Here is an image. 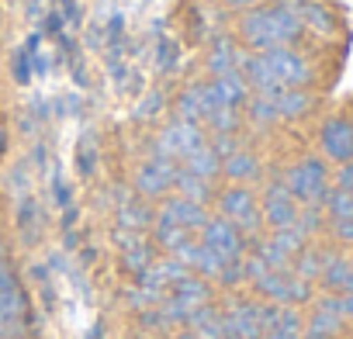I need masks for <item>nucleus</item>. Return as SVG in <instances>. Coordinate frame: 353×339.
I'll use <instances>...</instances> for the list:
<instances>
[{
  "label": "nucleus",
  "mask_w": 353,
  "mask_h": 339,
  "mask_svg": "<svg viewBox=\"0 0 353 339\" xmlns=\"http://www.w3.org/2000/svg\"><path fill=\"white\" fill-rule=\"evenodd\" d=\"M243 39L250 49L256 52H267V49H284L291 45L298 35H301V21L294 18V11L284 4H267V8H253L243 25H239Z\"/></svg>",
  "instance_id": "f257e3e1"
},
{
  "label": "nucleus",
  "mask_w": 353,
  "mask_h": 339,
  "mask_svg": "<svg viewBox=\"0 0 353 339\" xmlns=\"http://www.w3.org/2000/svg\"><path fill=\"white\" fill-rule=\"evenodd\" d=\"M284 187H288V191H291V198H294L298 205H305V208L322 205V201H325V194H329V174H325V163H322V159H315V156H308V159L294 163V166L288 170V177H284Z\"/></svg>",
  "instance_id": "f03ea898"
},
{
  "label": "nucleus",
  "mask_w": 353,
  "mask_h": 339,
  "mask_svg": "<svg viewBox=\"0 0 353 339\" xmlns=\"http://www.w3.org/2000/svg\"><path fill=\"white\" fill-rule=\"evenodd\" d=\"M205 305H208V287H205V280L184 277V280H176L173 291L159 301V318H163V322H191L194 311H201Z\"/></svg>",
  "instance_id": "7ed1b4c3"
},
{
  "label": "nucleus",
  "mask_w": 353,
  "mask_h": 339,
  "mask_svg": "<svg viewBox=\"0 0 353 339\" xmlns=\"http://www.w3.org/2000/svg\"><path fill=\"white\" fill-rule=\"evenodd\" d=\"M205 145V135L198 128V121H184L176 118L170 121L163 132H159V142H156V156H166V159H188L194 149Z\"/></svg>",
  "instance_id": "20e7f679"
},
{
  "label": "nucleus",
  "mask_w": 353,
  "mask_h": 339,
  "mask_svg": "<svg viewBox=\"0 0 353 339\" xmlns=\"http://www.w3.org/2000/svg\"><path fill=\"white\" fill-rule=\"evenodd\" d=\"M274 315H277V308L236 305V308L225 311V339H263Z\"/></svg>",
  "instance_id": "39448f33"
},
{
  "label": "nucleus",
  "mask_w": 353,
  "mask_h": 339,
  "mask_svg": "<svg viewBox=\"0 0 353 339\" xmlns=\"http://www.w3.org/2000/svg\"><path fill=\"white\" fill-rule=\"evenodd\" d=\"M260 56H263L267 73H270V80H274L277 87H301V83H308V76H312L308 63H305L298 52H291L288 45H284V49H267V52H260Z\"/></svg>",
  "instance_id": "423d86ee"
},
{
  "label": "nucleus",
  "mask_w": 353,
  "mask_h": 339,
  "mask_svg": "<svg viewBox=\"0 0 353 339\" xmlns=\"http://www.w3.org/2000/svg\"><path fill=\"white\" fill-rule=\"evenodd\" d=\"M219 208H222V218H229L239 232H256L260 229V208H256V198L250 194V187H229L222 191L219 198Z\"/></svg>",
  "instance_id": "0eeeda50"
},
{
  "label": "nucleus",
  "mask_w": 353,
  "mask_h": 339,
  "mask_svg": "<svg viewBox=\"0 0 353 339\" xmlns=\"http://www.w3.org/2000/svg\"><path fill=\"white\" fill-rule=\"evenodd\" d=\"M201 243L215 253V256H222L225 263H236L239 256H243V232L229 222V218H208L205 222V229H201Z\"/></svg>",
  "instance_id": "6e6552de"
},
{
  "label": "nucleus",
  "mask_w": 353,
  "mask_h": 339,
  "mask_svg": "<svg viewBox=\"0 0 353 339\" xmlns=\"http://www.w3.org/2000/svg\"><path fill=\"white\" fill-rule=\"evenodd\" d=\"M188 277V267L181 260H163V263H149V270L142 274V291L139 301H163L166 287H173L176 280Z\"/></svg>",
  "instance_id": "1a4fd4ad"
},
{
  "label": "nucleus",
  "mask_w": 353,
  "mask_h": 339,
  "mask_svg": "<svg viewBox=\"0 0 353 339\" xmlns=\"http://www.w3.org/2000/svg\"><path fill=\"white\" fill-rule=\"evenodd\" d=\"M260 215H263L274 229H291V225L298 222L301 208H298V201L291 198V191H288L284 184H270L267 194H263V208H260Z\"/></svg>",
  "instance_id": "9d476101"
},
{
  "label": "nucleus",
  "mask_w": 353,
  "mask_h": 339,
  "mask_svg": "<svg viewBox=\"0 0 353 339\" xmlns=\"http://www.w3.org/2000/svg\"><path fill=\"white\" fill-rule=\"evenodd\" d=\"M256 287H260L267 298L288 301V305L305 301V298L312 294V291H308V280H301L298 274H288V270H267V274L256 280Z\"/></svg>",
  "instance_id": "9b49d317"
},
{
  "label": "nucleus",
  "mask_w": 353,
  "mask_h": 339,
  "mask_svg": "<svg viewBox=\"0 0 353 339\" xmlns=\"http://www.w3.org/2000/svg\"><path fill=\"white\" fill-rule=\"evenodd\" d=\"M173 181H176V166H173V159H166V156L145 159V163L139 166V177H135L139 191L149 194V198L166 194V187H173Z\"/></svg>",
  "instance_id": "f8f14e48"
},
{
  "label": "nucleus",
  "mask_w": 353,
  "mask_h": 339,
  "mask_svg": "<svg viewBox=\"0 0 353 339\" xmlns=\"http://www.w3.org/2000/svg\"><path fill=\"white\" fill-rule=\"evenodd\" d=\"M319 142H322V152H325L329 159H336V163H350V159H353V125H350L346 118L325 121Z\"/></svg>",
  "instance_id": "ddd939ff"
},
{
  "label": "nucleus",
  "mask_w": 353,
  "mask_h": 339,
  "mask_svg": "<svg viewBox=\"0 0 353 339\" xmlns=\"http://www.w3.org/2000/svg\"><path fill=\"white\" fill-rule=\"evenodd\" d=\"M159 218H166V222H173V225H181V229H188V232L205 229V222H208V218H205V208L194 205V201H188V198H170V201L163 205Z\"/></svg>",
  "instance_id": "4468645a"
},
{
  "label": "nucleus",
  "mask_w": 353,
  "mask_h": 339,
  "mask_svg": "<svg viewBox=\"0 0 353 339\" xmlns=\"http://www.w3.org/2000/svg\"><path fill=\"white\" fill-rule=\"evenodd\" d=\"M339 322H343L339 298H325V301H319V308H315V315L305 329V339H329L339 329Z\"/></svg>",
  "instance_id": "2eb2a0df"
},
{
  "label": "nucleus",
  "mask_w": 353,
  "mask_h": 339,
  "mask_svg": "<svg viewBox=\"0 0 353 339\" xmlns=\"http://www.w3.org/2000/svg\"><path fill=\"white\" fill-rule=\"evenodd\" d=\"M25 294L18 287L11 291H0V339H8L21 322H25Z\"/></svg>",
  "instance_id": "dca6fc26"
},
{
  "label": "nucleus",
  "mask_w": 353,
  "mask_h": 339,
  "mask_svg": "<svg viewBox=\"0 0 353 339\" xmlns=\"http://www.w3.org/2000/svg\"><path fill=\"white\" fill-rule=\"evenodd\" d=\"M284 4L294 11V18L301 21V28H315L322 35L332 32V14L322 4H315V0H284Z\"/></svg>",
  "instance_id": "f3484780"
},
{
  "label": "nucleus",
  "mask_w": 353,
  "mask_h": 339,
  "mask_svg": "<svg viewBox=\"0 0 353 339\" xmlns=\"http://www.w3.org/2000/svg\"><path fill=\"white\" fill-rule=\"evenodd\" d=\"M319 277H322V284H325L329 291L346 294V291L353 287V263L343 260V256H325V267H322Z\"/></svg>",
  "instance_id": "a211bd4d"
},
{
  "label": "nucleus",
  "mask_w": 353,
  "mask_h": 339,
  "mask_svg": "<svg viewBox=\"0 0 353 339\" xmlns=\"http://www.w3.org/2000/svg\"><path fill=\"white\" fill-rule=\"evenodd\" d=\"M184 166H188V174H194V177H201V181H212L219 170H222V156L205 142L201 149H194V152L184 159Z\"/></svg>",
  "instance_id": "6ab92c4d"
},
{
  "label": "nucleus",
  "mask_w": 353,
  "mask_h": 339,
  "mask_svg": "<svg viewBox=\"0 0 353 339\" xmlns=\"http://www.w3.org/2000/svg\"><path fill=\"white\" fill-rule=\"evenodd\" d=\"M263 339H301V315L294 308H277Z\"/></svg>",
  "instance_id": "aec40b11"
},
{
  "label": "nucleus",
  "mask_w": 353,
  "mask_h": 339,
  "mask_svg": "<svg viewBox=\"0 0 353 339\" xmlns=\"http://www.w3.org/2000/svg\"><path fill=\"white\" fill-rule=\"evenodd\" d=\"M267 97V94H263ZM270 101H274V107H277V114L281 118H298V114H305L308 111V94H301L298 87H284V90H277V94H270Z\"/></svg>",
  "instance_id": "412c9836"
},
{
  "label": "nucleus",
  "mask_w": 353,
  "mask_h": 339,
  "mask_svg": "<svg viewBox=\"0 0 353 339\" xmlns=\"http://www.w3.org/2000/svg\"><path fill=\"white\" fill-rule=\"evenodd\" d=\"M191 332H194L198 339H225V315H219V311H212V308L205 305L201 311H194Z\"/></svg>",
  "instance_id": "4be33fe9"
},
{
  "label": "nucleus",
  "mask_w": 353,
  "mask_h": 339,
  "mask_svg": "<svg viewBox=\"0 0 353 339\" xmlns=\"http://www.w3.org/2000/svg\"><path fill=\"white\" fill-rule=\"evenodd\" d=\"M222 170H225V177H232V181H253V177L260 174V163H256V156H250V152H243V149H232V152L225 156Z\"/></svg>",
  "instance_id": "5701e85b"
},
{
  "label": "nucleus",
  "mask_w": 353,
  "mask_h": 339,
  "mask_svg": "<svg viewBox=\"0 0 353 339\" xmlns=\"http://www.w3.org/2000/svg\"><path fill=\"white\" fill-rule=\"evenodd\" d=\"M239 63H243V52H236L232 42H225V39H222V42L212 49V56H208V70H212V76L239 73Z\"/></svg>",
  "instance_id": "b1692460"
},
{
  "label": "nucleus",
  "mask_w": 353,
  "mask_h": 339,
  "mask_svg": "<svg viewBox=\"0 0 353 339\" xmlns=\"http://www.w3.org/2000/svg\"><path fill=\"white\" fill-rule=\"evenodd\" d=\"M173 187L181 191V198H188V201H194V205H205V201H208V181L188 174V170H184V174H176Z\"/></svg>",
  "instance_id": "393cba45"
},
{
  "label": "nucleus",
  "mask_w": 353,
  "mask_h": 339,
  "mask_svg": "<svg viewBox=\"0 0 353 339\" xmlns=\"http://www.w3.org/2000/svg\"><path fill=\"white\" fill-rule=\"evenodd\" d=\"M188 239H191V232H188V229L173 225V222H166V218H159V222H156V243H159V246H166L170 253H173V249H181Z\"/></svg>",
  "instance_id": "a878e982"
},
{
  "label": "nucleus",
  "mask_w": 353,
  "mask_h": 339,
  "mask_svg": "<svg viewBox=\"0 0 353 339\" xmlns=\"http://www.w3.org/2000/svg\"><path fill=\"white\" fill-rule=\"evenodd\" d=\"M181 118L184 121H205V90H201V83L191 87L181 97Z\"/></svg>",
  "instance_id": "bb28decb"
},
{
  "label": "nucleus",
  "mask_w": 353,
  "mask_h": 339,
  "mask_svg": "<svg viewBox=\"0 0 353 339\" xmlns=\"http://www.w3.org/2000/svg\"><path fill=\"white\" fill-rule=\"evenodd\" d=\"M322 205L329 208V215H332V222H339V218H353V194H350V191H343V187H336V191H329Z\"/></svg>",
  "instance_id": "cd10ccee"
},
{
  "label": "nucleus",
  "mask_w": 353,
  "mask_h": 339,
  "mask_svg": "<svg viewBox=\"0 0 353 339\" xmlns=\"http://www.w3.org/2000/svg\"><path fill=\"white\" fill-rule=\"evenodd\" d=\"M322 267H325V256H322V253H315V249H301V253H298V267H294V274H298L301 280H312V277L322 274Z\"/></svg>",
  "instance_id": "c85d7f7f"
},
{
  "label": "nucleus",
  "mask_w": 353,
  "mask_h": 339,
  "mask_svg": "<svg viewBox=\"0 0 353 339\" xmlns=\"http://www.w3.org/2000/svg\"><path fill=\"white\" fill-rule=\"evenodd\" d=\"M121 222H125V225H135V229H142V225L149 222V212H145L142 205H125V212H121Z\"/></svg>",
  "instance_id": "c756f323"
},
{
  "label": "nucleus",
  "mask_w": 353,
  "mask_h": 339,
  "mask_svg": "<svg viewBox=\"0 0 353 339\" xmlns=\"http://www.w3.org/2000/svg\"><path fill=\"white\" fill-rule=\"evenodd\" d=\"M125 263H128V270H142V274H145V270H149V253H145V246H132Z\"/></svg>",
  "instance_id": "7c9ffc66"
},
{
  "label": "nucleus",
  "mask_w": 353,
  "mask_h": 339,
  "mask_svg": "<svg viewBox=\"0 0 353 339\" xmlns=\"http://www.w3.org/2000/svg\"><path fill=\"white\" fill-rule=\"evenodd\" d=\"M332 229L343 243H353V218H339V222H332Z\"/></svg>",
  "instance_id": "2f4dec72"
},
{
  "label": "nucleus",
  "mask_w": 353,
  "mask_h": 339,
  "mask_svg": "<svg viewBox=\"0 0 353 339\" xmlns=\"http://www.w3.org/2000/svg\"><path fill=\"white\" fill-rule=\"evenodd\" d=\"M336 187H343V191H353V163H343L339 177H336Z\"/></svg>",
  "instance_id": "473e14b6"
},
{
  "label": "nucleus",
  "mask_w": 353,
  "mask_h": 339,
  "mask_svg": "<svg viewBox=\"0 0 353 339\" xmlns=\"http://www.w3.org/2000/svg\"><path fill=\"white\" fill-rule=\"evenodd\" d=\"M11 287H18V280H14V270L0 260V291H11Z\"/></svg>",
  "instance_id": "72a5a7b5"
},
{
  "label": "nucleus",
  "mask_w": 353,
  "mask_h": 339,
  "mask_svg": "<svg viewBox=\"0 0 353 339\" xmlns=\"http://www.w3.org/2000/svg\"><path fill=\"white\" fill-rule=\"evenodd\" d=\"M225 4H229V8H250V11H253V8L263 4V0H225Z\"/></svg>",
  "instance_id": "f704fd0d"
},
{
  "label": "nucleus",
  "mask_w": 353,
  "mask_h": 339,
  "mask_svg": "<svg viewBox=\"0 0 353 339\" xmlns=\"http://www.w3.org/2000/svg\"><path fill=\"white\" fill-rule=\"evenodd\" d=\"M0 145H4V132H0Z\"/></svg>",
  "instance_id": "c9c22d12"
},
{
  "label": "nucleus",
  "mask_w": 353,
  "mask_h": 339,
  "mask_svg": "<svg viewBox=\"0 0 353 339\" xmlns=\"http://www.w3.org/2000/svg\"><path fill=\"white\" fill-rule=\"evenodd\" d=\"M350 263H353V260H350ZM350 291H353V287H350Z\"/></svg>",
  "instance_id": "e433bc0d"
},
{
  "label": "nucleus",
  "mask_w": 353,
  "mask_h": 339,
  "mask_svg": "<svg viewBox=\"0 0 353 339\" xmlns=\"http://www.w3.org/2000/svg\"><path fill=\"white\" fill-rule=\"evenodd\" d=\"M350 194H353V191H350Z\"/></svg>",
  "instance_id": "4c0bfd02"
}]
</instances>
